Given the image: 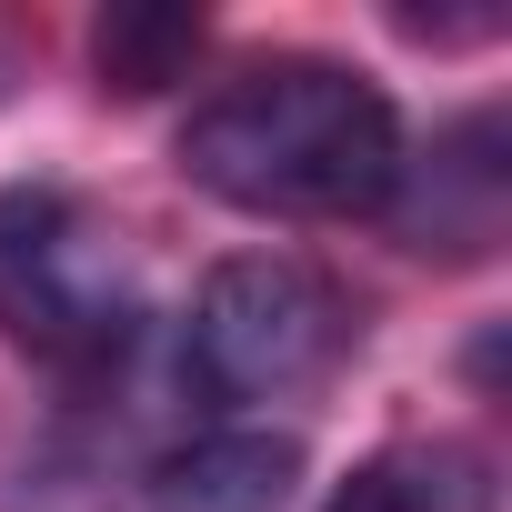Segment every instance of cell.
<instances>
[{
	"label": "cell",
	"instance_id": "cell-1",
	"mask_svg": "<svg viewBox=\"0 0 512 512\" xmlns=\"http://www.w3.org/2000/svg\"><path fill=\"white\" fill-rule=\"evenodd\" d=\"M402 111L352 61H262L191 101L171 161L191 191L251 221H382L402 181Z\"/></svg>",
	"mask_w": 512,
	"mask_h": 512
},
{
	"label": "cell",
	"instance_id": "cell-2",
	"mask_svg": "<svg viewBox=\"0 0 512 512\" xmlns=\"http://www.w3.org/2000/svg\"><path fill=\"white\" fill-rule=\"evenodd\" d=\"M0 332L61 382H111L141 332L151 292L131 241L71 191V181H11L0 191Z\"/></svg>",
	"mask_w": 512,
	"mask_h": 512
},
{
	"label": "cell",
	"instance_id": "cell-3",
	"mask_svg": "<svg viewBox=\"0 0 512 512\" xmlns=\"http://www.w3.org/2000/svg\"><path fill=\"white\" fill-rule=\"evenodd\" d=\"M352 292L302 262V251H231L191 292L181 322V392L201 412H251V402H302L342 372L352 352Z\"/></svg>",
	"mask_w": 512,
	"mask_h": 512
},
{
	"label": "cell",
	"instance_id": "cell-4",
	"mask_svg": "<svg viewBox=\"0 0 512 512\" xmlns=\"http://www.w3.org/2000/svg\"><path fill=\"white\" fill-rule=\"evenodd\" d=\"M402 251H442V262H482L512 221V121L482 101L462 121H442L422 151H402V181L382 201Z\"/></svg>",
	"mask_w": 512,
	"mask_h": 512
},
{
	"label": "cell",
	"instance_id": "cell-5",
	"mask_svg": "<svg viewBox=\"0 0 512 512\" xmlns=\"http://www.w3.org/2000/svg\"><path fill=\"white\" fill-rule=\"evenodd\" d=\"M302 482V442L292 432H251V422H211L191 442H171L141 472L151 512H282Z\"/></svg>",
	"mask_w": 512,
	"mask_h": 512
},
{
	"label": "cell",
	"instance_id": "cell-6",
	"mask_svg": "<svg viewBox=\"0 0 512 512\" xmlns=\"http://www.w3.org/2000/svg\"><path fill=\"white\" fill-rule=\"evenodd\" d=\"M322 512H502V492H492V462L462 442H392L352 462V482Z\"/></svg>",
	"mask_w": 512,
	"mask_h": 512
},
{
	"label": "cell",
	"instance_id": "cell-7",
	"mask_svg": "<svg viewBox=\"0 0 512 512\" xmlns=\"http://www.w3.org/2000/svg\"><path fill=\"white\" fill-rule=\"evenodd\" d=\"M201 51V11H101L91 21V71L101 91H161Z\"/></svg>",
	"mask_w": 512,
	"mask_h": 512
}]
</instances>
